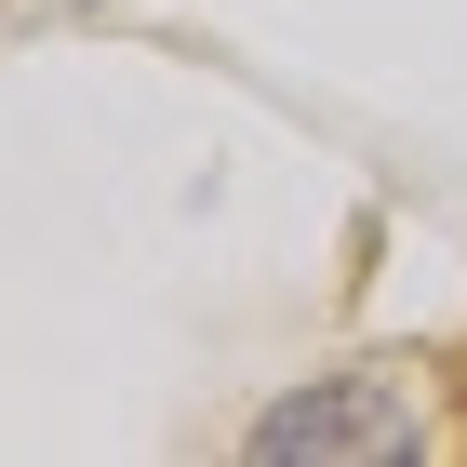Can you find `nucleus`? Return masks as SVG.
Wrapping results in <instances>:
<instances>
[{
	"instance_id": "obj_1",
	"label": "nucleus",
	"mask_w": 467,
	"mask_h": 467,
	"mask_svg": "<svg viewBox=\"0 0 467 467\" xmlns=\"http://www.w3.org/2000/svg\"><path fill=\"white\" fill-rule=\"evenodd\" d=\"M400 441H414V414L388 388H321V400H281L254 454H400Z\"/></svg>"
}]
</instances>
